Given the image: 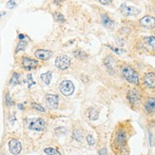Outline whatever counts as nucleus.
Masks as SVG:
<instances>
[{"mask_svg": "<svg viewBox=\"0 0 155 155\" xmlns=\"http://www.w3.org/2000/svg\"><path fill=\"white\" fill-rule=\"evenodd\" d=\"M114 62H115V60H114L111 56H107L104 61L106 68L110 72V74H114V72H115V71H114V65H113Z\"/></svg>", "mask_w": 155, "mask_h": 155, "instance_id": "obj_16", "label": "nucleus"}, {"mask_svg": "<svg viewBox=\"0 0 155 155\" xmlns=\"http://www.w3.org/2000/svg\"><path fill=\"white\" fill-rule=\"evenodd\" d=\"M21 64L23 66V68L26 69V70H28V71L35 69L36 67L38 66V62L36 61V60L32 59L31 57H28V56H23L22 57Z\"/></svg>", "mask_w": 155, "mask_h": 155, "instance_id": "obj_7", "label": "nucleus"}, {"mask_svg": "<svg viewBox=\"0 0 155 155\" xmlns=\"http://www.w3.org/2000/svg\"><path fill=\"white\" fill-rule=\"evenodd\" d=\"M120 72L122 77L127 80V82L132 85H138L139 84V77L136 71L132 67L129 65H123L120 69Z\"/></svg>", "mask_w": 155, "mask_h": 155, "instance_id": "obj_1", "label": "nucleus"}, {"mask_svg": "<svg viewBox=\"0 0 155 155\" xmlns=\"http://www.w3.org/2000/svg\"><path fill=\"white\" fill-rule=\"evenodd\" d=\"M5 103H6L7 106H9V107L15 105V102H13V100L11 98L9 92H6L5 93Z\"/></svg>", "mask_w": 155, "mask_h": 155, "instance_id": "obj_25", "label": "nucleus"}, {"mask_svg": "<svg viewBox=\"0 0 155 155\" xmlns=\"http://www.w3.org/2000/svg\"><path fill=\"white\" fill-rule=\"evenodd\" d=\"M145 110L147 114H152L155 112V98L150 97L145 103Z\"/></svg>", "mask_w": 155, "mask_h": 155, "instance_id": "obj_14", "label": "nucleus"}, {"mask_svg": "<svg viewBox=\"0 0 155 155\" xmlns=\"http://www.w3.org/2000/svg\"><path fill=\"white\" fill-rule=\"evenodd\" d=\"M18 38H19V40H25L26 35H22V33H20V35H18Z\"/></svg>", "mask_w": 155, "mask_h": 155, "instance_id": "obj_34", "label": "nucleus"}, {"mask_svg": "<svg viewBox=\"0 0 155 155\" xmlns=\"http://www.w3.org/2000/svg\"><path fill=\"white\" fill-rule=\"evenodd\" d=\"M6 15V12H0V16H3V15Z\"/></svg>", "mask_w": 155, "mask_h": 155, "instance_id": "obj_36", "label": "nucleus"}, {"mask_svg": "<svg viewBox=\"0 0 155 155\" xmlns=\"http://www.w3.org/2000/svg\"><path fill=\"white\" fill-rule=\"evenodd\" d=\"M127 99H129L130 104H137L141 100V94L137 90H131L127 92Z\"/></svg>", "mask_w": 155, "mask_h": 155, "instance_id": "obj_12", "label": "nucleus"}, {"mask_svg": "<svg viewBox=\"0 0 155 155\" xmlns=\"http://www.w3.org/2000/svg\"><path fill=\"white\" fill-rule=\"evenodd\" d=\"M140 25L146 29H154L155 28V17L151 15H146L140 19Z\"/></svg>", "mask_w": 155, "mask_h": 155, "instance_id": "obj_8", "label": "nucleus"}, {"mask_svg": "<svg viewBox=\"0 0 155 155\" xmlns=\"http://www.w3.org/2000/svg\"><path fill=\"white\" fill-rule=\"evenodd\" d=\"M110 49H111L114 52H116L117 54H122V53L124 52L123 50H121V49H118V48H114V47H111V46H107Z\"/></svg>", "mask_w": 155, "mask_h": 155, "instance_id": "obj_31", "label": "nucleus"}, {"mask_svg": "<svg viewBox=\"0 0 155 155\" xmlns=\"http://www.w3.org/2000/svg\"><path fill=\"white\" fill-rule=\"evenodd\" d=\"M101 4H104V5H109V4H111L112 1H110V0H107V1H106V0H100L99 1Z\"/></svg>", "mask_w": 155, "mask_h": 155, "instance_id": "obj_33", "label": "nucleus"}, {"mask_svg": "<svg viewBox=\"0 0 155 155\" xmlns=\"http://www.w3.org/2000/svg\"><path fill=\"white\" fill-rule=\"evenodd\" d=\"M9 150L10 152L13 155H18L22 150V146L20 141L17 139H11L9 141Z\"/></svg>", "mask_w": 155, "mask_h": 155, "instance_id": "obj_5", "label": "nucleus"}, {"mask_svg": "<svg viewBox=\"0 0 155 155\" xmlns=\"http://www.w3.org/2000/svg\"><path fill=\"white\" fill-rule=\"evenodd\" d=\"M102 23L105 27H107V28H109V29H113L114 26H115V23H114L107 15H102Z\"/></svg>", "mask_w": 155, "mask_h": 155, "instance_id": "obj_17", "label": "nucleus"}, {"mask_svg": "<svg viewBox=\"0 0 155 155\" xmlns=\"http://www.w3.org/2000/svg\"><path fill=\"white\" fill-rule=\"evenodd\" d=\"M35 55L36 58L42 60V61H46L51 56V51L49 50H37L35 52Z\"/></svg>", "mask_w": 155, "mask_h": 155, "instance_id": "obj_13", "label": "nucleus"}, {"mask_svg": "<svg viewBox=\"0 0 155 155\" xmlns=\"http://www.w3.org/2000/svg\"><path fill=\"white\" fill-rule=\"evenodd\" d=\"M144 85L147 89H155V73L147 72L144 76Z\"/></svg>", "mask_w": 155, "mask_h": 155, "instance_id": "obj_11", "label": "nucleus"}, {"mask_svg": "<svg viewBox=\"0 0 155 155\" xmlns=\"http://www.w3.org/2000/svg\"><path fill=\"white\" fill-rule=\"evenodd\" d=\"M71 65V58L68 56H58L55 59V66L59 70L61 71H65L70 67Z\"/></svg>", "mask_w": 155, "mask_h": 155, "instance_id": "obj_4", "label": "nucleus"}, {"mask_svg": "<svg viewBox=\"0 0 155 155\" xmlns=\"http://www.w3.org/2000/svg\"><path fill=\"white\" fill-rule=\"evenodd\" d=\"M51 76H52V72L51 71H48V72L41 74L40 78H41V80L43 81V82L46 85H50L51 84Z\"/></svg>", "mask_w": 155, "mask_h": 155, "instance_id": "obj_18", "label": "nucleus"}, {"mask_svg": "<svg viewBox=\"0 0 155 155\" xmlns=\"http://www.w3.org/2000/svg\"><path fill=\"white\" fill-rule=\"evenodd\" d=\"M98 153H99V155H109V153H107V149H105V147H103V149L99 150Z\"/></svg>", "mask_w": 155, "mask_h": 155, "instance_id": "obj_32", "label": "nucleus"}, {"mask_svg": "<svg viewBox=\"0 0 155 155\" xmlns=\"http://www.w3.org/2000/svg\"><path fill=\"white\" fill-rule=\"evenodd\" d=\"M27 82H28V87L29 89H31V87L35 85V81H33V78H32V75L31 74H28V76H27Z\"/></svg>", "mask_w": 155, "mask_h": 155, "instance_id": "obj_27", "label": "nucleus"}, {"mask_svg": "<svg viewBox=\"0 0 155 155\" xmlns=\"http://www.w3.org/2000/svg\"><path fill=\"white\" fill-rule=\"evenodd\" d=\"M72 137L74 140H76L77 142H81L83 140V134L79 130H74L72 132Z\"/></svg>", "mask_w": 155, "mask_h": 155, "instance_id": "obj_21", "label": "nucleus"}, {"mask_svg": "<svg viewBox=\"0 0 155 155\" xmlns=\"http://www.w3.org/2000/svg\"><path fill=\"white\" fill-rule=\"evenodd\" d=\"M89 118L91 120H97L98 117H99V111L98 110H96L95 107H91V109L89 110Z\"/></svg>", "mask_w": 155, "mask_h": 155, "instance_id": "obj_19", "label": "nucleus"}, {"mask_svg": "<svg viewBox=\"0 0 155 155\" xmlns=\"http://www.w3.org/2000/svg\"><path fill=\"white\" fill-rule=\"evenodd\" d=\"M120 11L123 15L127 16H131V15H137L140 13V10L135 8V7L132 6H127L126 4H122L120 6Z\"/></svg>", "mask_w": 155, "mask_h": 155, "instance_id": "obj_6", "label": "nucleus"}, {"mask_svg": "<svg viewBox=\"0 0 155 155\" xmlns=\"http://www.w3.org/2000/svg\"><path fill=\"white\" fill-rule=\"evenodd\" d=\"M73 55L78 59H86L87 57V53L83 51H80V50H76V51H73Z\"/></svg>", "mask_w": 155, "mask_h": 155, "instance_id": "obj_22", "label": "nucleus"}, {"mask_svg": "<svg viewBox=\"0 0 155 155\" xmlns=\"http://www.w3.org/2000/svg\"><path fill=\"white\" fill-rule=\"evenodd\" d=\"M87 142L90 146H94V144H95V139L93 138V136L91 135V134H87Z\"/></svg>", "mask_w": 155, "mask_h": 155, "instance_id": "obj_29", "label": "nucleus"}, {"mask_svg": "<svg viewBox=\"0 0 155 155\" xmlns=\"http://www.w3.org/2000/svg\"><path fill=\"white\" fill-rule=\"evenodd\" d=\"M27 45H28V43H27L26 40H20L17 47H16V50H15V52H18V51H24L26 49Z\"/></svg>", "mask_w": 155, "mask_h": 155, "instance_id": "obj_24", "label": "nucleus"}, {"mask_svg": "<svg viewBox=\"0 0 155 155\" xmlns=\"http://www.w3.org/2000/svg\"><path fill=\"white\" fill-rule=\"evenodd\" d=\"M18 109H19V110H24L23 105H22V104H18Z\"/></svg>", "mask_w": 155, "mask_h": 155, "instance_id": "obj_35", "label": "nucleus"}, {"mask_svg": "<svg viewBox=\"0 0 155 155\" xmlns=\"http://www.w3.org/2000/svg\"><path fill=\"white\" fill-rule=\"evenodd\" d=\"M46 103L51 109H57L59 106V97L55 94H47Z\"/></svg>", "mask_w": 155, "mask_h": 155, "instance_id": "obj_10", "label": "nucleus"}, {"mask_svg": "<svg viewBox=\"0 0 155 155\" xmlns=\"http://www.w3.org/2000/svg\"><path fill=\"white\" fill-rule=\"evenodd\" d=\"M59 91L65 96H71L74 91V85L70 80H64L59 85Z\"/></svg>", "mask_w": 155, "mask_h": 155, "instance_id": "obj_2", "label": "nucleus"}, {"mask_svg": "<svg viewBox=\"0 0 155 155\" xmlns=\"http://www.w3.org/2000/svg\"><path fill=\"white\" fill-rule=\"evenodd\" d=\"M6 7L8 9H13V8H15V7H16V3L15 1H12V0H11V1H8Z\"/></svg>", "mask_w": 155, "mask_h": 155, "instance_id": "obj_30", "label": "nucleus"}, {"mask_svg": "<svg viewBox=\"0 0 155 155\" xmlns=\"http://www.w3.org/2000/svg\"><path fill=\"white\" fill-rule=\"evenodd\" d=\"M44 152L47 155H61V153L53 147H46V149H44Z\"/></svg>", "mask_w": 155, "mask_h": 155, "instance_id": "obj_23", "label": "nucleus"}, {"mask_svg": "<svg viewBox=\"0 0 155 155\" xmlns=\"http://www.w3.org/2000/svg\"><path fill=\"white\" fill-rule=\"evenodd\" d=\"M45 122L42 118H35L29 121L28 127L31 130H35V131H43L45 130Z\"/></svg>", "mask_w": 155, "mask_h": 155, "instance_id": "obj_3", "label": "nucleus"}, {"mask_svg": "<svg viewBox=\"0 0 155 155\" xmlns=\"http://www.w3.org/2000/svg\"><path fill=\"white\" fill-rule=\"evenodd\" d=\"M144 45L151 51H155V37L154 36H146L143 38Z\"/></svg>", "mask_w": 155, "mask_h": 155, "instance_id": "obj_15", "label": "nucleus"}, {"mask_svg": "<svg viewBox=\"0 0 155 155\" xmlns=\"http://www.w3.org/2000/svg\"><path fill=\"white\" fill-rule=\"evenodd\" d=\"M54 18H55L56 21H59V22H64L65 21L64 15H62V13H60V12H55L54 13Z\"/></svg>", "mask_w": 155, "mask_h": 155, "instance_id": "obj_28", "label": "nucleus"}, {"mask_svg": "<svg viewBox=\"0 0 155 155\" xmlns=\"http://www.w3.org/2000/svg\"><path fill=\"white\" fill-rule=\"evenodd\" d=\"M19 83H20V74L17 72H15L10 80V84L12 86H15V85H18Z\"/></svg>", "mask_w": 155, "mask_h": 155, "instance_id": "obj_20", "label": "nucleus"}, {"mask_svg": "<svg viewBox=\"0 0 155 155\" xmlns=\"http://www.w3.org/2000/svg\"><path fill=\"white\" fill-rule=\"evenodd\" d=\"M31 107H32V109L36 110L37 111H40V112H45L46 111L45 107H42L41 105L37 104V103H31Z\"/></svg>", "mask_w": 155, "mask_h": 155, "instance_id": "obj_26", "label": "nucleus"}, {"mask_svg": "<svg viewBox=\"0 0 155 155\" xmlns=\"http://www.w3.org/2000/svg\"><path fill=\"white\" fill-rule=\"evenodd\" d=\"M115 144L118 147H123L127 144V132L124 130H119L115 136Z\"/></svg>", "mask_w": 155, "mask_h": 155, "instance_id": "obj_9", "label": "nucleus"}]
</instances>
